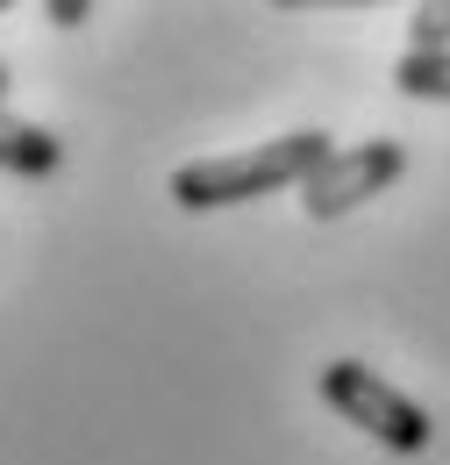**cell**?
<instances>
[{"instance_id":"1","label":"cell","mask_w":450,"mask_h":465,"mask_svg":"<svg viewBox=\"0 0 450 465\" xmlns=\"http://www.w3.org/2000/svg\"><path fill=\"white\" fill-rule=\"evenodd\" d=\"M337 158V143L322 129H286L258 151H229V158H193L165 179L171 208L186 215H215V208H243V201H265V193H286V186H308Z\"/></svg>"},{"instance_id":"2","label":"cell","mask_w":450,"mask_h":465,"mask_svg":"<svg viewBox=\"0 0 450 465\" xmlns=\"http://www.w3.org/2000/svg\"><path fill=\"white\" fill-rule=\"evenodd\" d=\"M315 387H322V401L337 408L343 422H357L372 444H386V451H400V459H422V451L436 444V422H429V408L407 401L394 380H379L365 358H329Z\"/></svg>"},{"instance_id":"3","label":"cell","mask_w":450,"mask_h":465,"mask_svg":"<svg viewBox=\"0 0 450 465\" xmlns=\"http://www.w3.org/2000/svg\"><path fill=\"white\" fill-rule=\"evenodd\" d=\"M400 173H407V143H394V136H365V143L337 151L322 173L300 186V208H308L315 223H337V215H350V208H365L372 193H386Z\"/></svg>"},{"instance_id":"4","label":"cell","mask_w":450,"mask_h":465,"mask_svg":"<svg viewBox=\"0 0 450 465\" xmlns=\"http://www.w3.org/2000/svg\"><path fill=\"white\" fill-rule=\"evenodd\" d=\"M0 173L15 179H57L64 173V143H57L44 122H22L0 108Z\"/></svg>"},{"instance_id":"5","label":"cell","mask_w":450,"mask_h":465,"mask_svg":"<svg viewBox=\"0 0 450 465\" xmlns=\"http://www.w3.org/2000/svg\"><path fill=\"white\" fill-rule=\"evenodd\" d=\"M394 86L407 101H450V51H400Z\"/></svg>"},{"instance_id":"6","label":"cell","mask_w":450,"mask_h":465,"mask_svg":"<svg viewBox=\"0 0 450 465\" xmlns=\"http://www.w3.org/2000/svg\"><path fill=\"white\" fill-rule=\"evenodd\" d=\"M407 51H450V0H429L407 15Z\"/></svg>"},{"instance_id":"7","label":"cell","mask_w":450,"mask_h":465,"mask_svg":"<svg viewBox=\"0 0 450 465\" xmlns=\"http://www.w3.org/2000/svg\"><path fill=\"white\" fill-rule=\"evenodd\" d=\"M86 15H93V7H79V0H57V7H51V22H57V29H79Z\"/></svg>"},{"instance_id":"8","label":"cell","mask_w":450,"mask_h":465,"mask_svg":"<svg viewBox=\"0 0 450 465\" xmlns=\"http://www.w3.org/2000/svg\"><path fill=\"white\" fill-rule=\"evenodd\" d=\"M7 86H15V79H7V58H0V108H7Z\"/></svg>"}]
</instances>
